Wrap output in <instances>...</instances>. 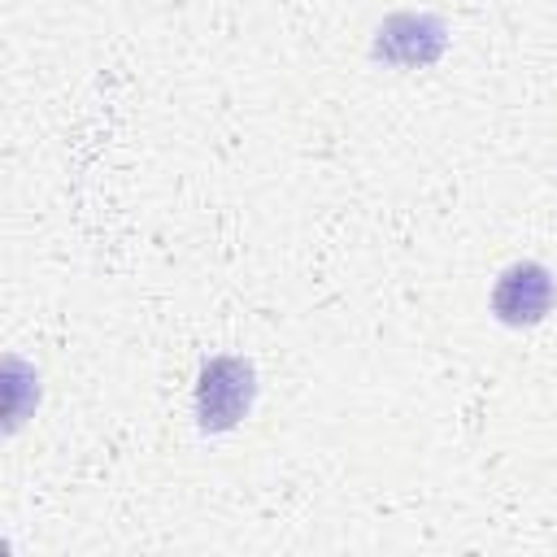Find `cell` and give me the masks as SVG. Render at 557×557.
<instances>
[{
  "label": "cell",
  "mask_w": 557,
  "mask_h": 557,
  "mask_svg": "<svg viewBox=\"0 0 557 557\" xmlns=\"http://www.w3.org/2000/svg\"><path fill=\"white\" fill-rule=\"evenodd\" d=\"M248 396H252V370H248L244 361L218 357V361L205 366V374H200V392H196L200 422L213 426V431L239 422L244 409H248Z\"/></svg>",
  "instance_id": "1"
},
{
  "label": "cell",
  "mask_w": 557,
  "mask_h": 557,
  "mask_svg": "<svg viewBox=\"0 0 557 557\" xmlns=\"http://www.w3.org/2000/svg\"><path fill=\"white\" fill-rule=\"evenodd\" d=\"M492 305H496V313L505 322H535V318H544L548 305H553V278H548V270H540L531 261L505 270L500 283H496V292H492Z\"/></svg>",
  "instance_id": "2"
},
{
  "label": "cell",
  "mask_w": 557,
  "mask_h": 557,
  "mask_svg": "<svg viewBox=\"0 0 557 557\" xmlns=\"http://www.w3.org/2000/svg\"><path fill=\"white\" fill-rule=\"evenodd\" d=\"M379 35V52L392 61H431L440 52V26L426 17H392Z\"/></svg>",
  "instance_id": "3"
}]
</instances>
